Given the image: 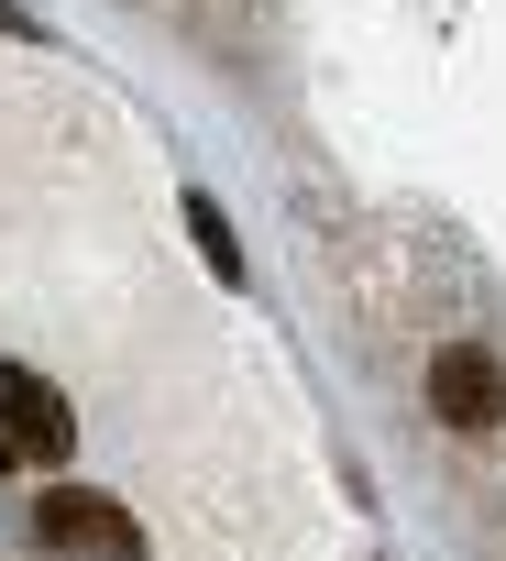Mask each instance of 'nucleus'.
<instances>
[{"label":"nucleus","mask_w":506,"mask_h":561,"mask_svg":"<svg viewBox=\"0 0 506 561\" xmlns=\"http://www.w3.org/2000/svg\"><path fill=\"white\" fill-rule=\"evenodd\" d=\"M0 451H12V462H23V451H34V462H67V451H78V408H67L34 364H0Z\"/></svg>","instance_id":"1"},{"label":"nucleus","mask_w":506,"mask_h":561,"mask_svg":"<svg viewBox=\"0 0 506 561\" xmlns=\"http://www.w3.org/2000/svg\"><path fill=\"white\" fill-rule=\"evenodd\" d=\"M429 419H440V430H495V419H506V375H495V353H473V342L429 353Z\"/></svg>","instance_id":"2"},{"label":"nucleus","mask_w":506,"mask_h":561,"mask_svg":"<svg viewBox=\"0 0 506 561\" xmlns=\"http://www.w3.org/2000/svg\"><path fill=\"white\" fill-rule=\"evenodd\" d=\"M56 550H89V561H143V528L111 506V495H45V517H34Z\"/></svg>","instance_id":"3"},{"label":"nucleus","mask_w":506,"mask_h":561,"mask_svg":"<svg viewBox=\"0 0 506 561\" xmlns=\"http://www.w3.org/2000/svg\"><path fill=\"white\" fill-rule=\"evenodd\" d=\"M187 242H198V253H209V275H231V287H242V242H231V209H220V198H209V187H198V198H187Z\"/></svg>","instance_id":"4"},{"label":"nucleus","mask_w":506,"mask_h":561,"mask_svg":"<svg viewBox=\"0 0 506 561\" xmlns=\"http://www.w3.org/2000/svg\"><path fill=\"white\" fill-rule=\"evenodd\" d=\"M0 462H12V451H0Z\"/></svg>","instance_id":"5"}]
</instances>
